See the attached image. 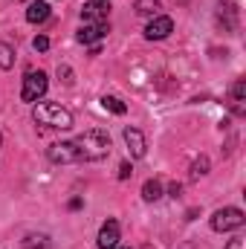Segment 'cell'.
<instances>
[{"mask_svg":"<svg viewBox=\"0 0 246 249\" xmlns=\"http://www.w3.org/2000/svg\"><path fill=\"white\" fill-rule=\"evenodd\" d=\"M75 148H78L81 160L96 162V160H105V157L110 154V136H107L102 127H90V130H84V133L75 139Z\"/></svg>","mask_w":246,"mask_h":249,"instance_id":"cell-1","label":"cell"},{"mask_svg":"<svg viewBox=\"0 0 246 249\" xmlns=\"http://www.w3.org/2000/svg\"><path fill=\"white\" fill-rule=\"evenodd\" d=\"M32 116H35L38 124H47V127H61V130L72 127V113L61 105H55V102H38Z\"/></svg>","mask_w":246,"mask_h":249,"instance_id":"cell-2","label":"cell"},{"mask_svg":"<svg viewBox=\"0 0 246 249\" xmlns=\"http://www.w3.org/2000/svg\"><path fill=\"white\" fill-rule=\"evenodd\" d=\"M47 84H50V81H47V75H44L41 70H38V72H35V70H29V72H26V78H23L20 99H23V102H38V99L47 93Z\"/></svg>","mask_w":246,"mask_h":249,"instance_id":"cell-3","label":"cell"},{"mask_svg":"<svg viewBox=\"0 0 246 249\" xmlns=\"http://www.w3.org/2000/svg\"><path fill=\"white\" fill-rule=\"evenodd\" d=\"M241 226H244V212L235 209V206L220 209V212H214V217H211V229H214V232H232V229H241Z\"/></svg>","mask_w":246,"mask_h":249,"instance_id":"cell-4","label":"cell"},{"mask_svg":"<svg viewBox=\"0 0 246 249\" xmlns=\"http://www.w3.org/2000/svg\"><path fill=\"white\" fill-rule=\"evenodd\" d=\"M50 160L53 162H61V165H70V162H81V154L75 148V142H55L50 145Z\"/></svg>","mask_w":246,"mask_h":249,"instance_id":"cell-5","label":"cell"},{"mask_svg":"<svg viewBox=\"0 0 246 249\" xmlns=\"http://www.w3.org/2000/svg\"><path fill=\"white\" fill-rule=\"evenodd\" d=\"M171 32H174V20L165 18V15L154 18V20L145 26V38H148V41H162V38H168Z\"/></svg>","mask_w":246,"mask_h":249,"instance_id":"cell-6","label":"cell"},{"mask_svg":"<svg viewBox=\"0 0 246 249\" xmlns=\"http://www.w3.org/2000/svg\"><path fill=\"white\" fill-rule=\"evenodd\" d=\"M107 12H110L107 0H87L84 9H81V18L87 23H102V20H107Z\"/></svg>","mask_w":246,"mask_h":249,"instance_id":"cell-7","label":"cell"},{"mask_svg":"<svg viewBox=\"0 0 246 249\" xmlns=\"http://www.w3.org/2000/svg\"><path fill=\"white\" fill-rule=\"evenodd\" d=\"M113 247H119V223L107 220L99 229V249H113Z\"/></svg>","mask_w":246,"mask_h":249,"instance_id":"cell-8","label":"cell"},{"mask_svg":"<svg viewBox=\"0 0 246 249\" xmlns=\"http://www.w3.org/2000/svg\"><path fill=\"white\" fill-rule=\"evenodd\" d=\"M107 32H110L107 20H102V23H87V26H81L78 41H81V44H96V41H102Z\"/></svg>","mask_w":246,"mask_h":249,"instance_id":"cell-9","label":"cell"},{"mask_svg":"<svg viewBox=\"0 0 246 249\" xmlns=\"http://www.w3.org/2000/svg\"><path fill=\"white\" fill-rule=\"evenodd\" d=\"M124 142H127V148H130V154H133L136 160H139V157H145L148 142H145L142 130H136V127H124Z\"/></svg>","mask_w":246,"mask_h":249,"instance_id":"cell-10","label":"cell"},{"mask_svg":"<svg viewBox=\"0 0 246 249\" xmlns=\"http://www.w3.org/2000/svg\"><path fill=\"white\" fill-rule=\"evenodd\" d=\"M50 18V3L47 0H35L29 9H26V20L29 23H44Z\"/></svg>","mask_w":246,"mask_h":249,"instance_id":"cell-11","label":"cell"},{"mask_svg":"<svg viewBox=\"0 0 246 249\" xmlns=\"http://www.w3.org/2000/svg\"><path fill=\"white\" fill-rule=\"evenodd\" d=\"M142 197H145L148 203L159 200V197H162V186H159V180H148V183L142 186Z\"/></svg>","mask_w":246,"mask_h":249,"instance_id":"cell-12","label":"cell"},{"mask_svg":"<svg viewBox=\"0 0 246 249\" xmlns=\"http://www.w3.org/2000/svg\"><path fill=\"white\" fill-rule=\"evenodd\" d=\"M20 249H50V244H47L44 235H29V238L20 241Z\"/></svg>","mask_w":246,"mask_h":249,"instance_id":"cell-13","label":"cell"},{"mask_svg":"<svg viewBox=\"0 0 246 249\" xmlns=\"http://www.w3.org/2000/svg\"><path fill=\"white\" fill-rule=\"evenodd\" d=\"M102 107H105V110H110V113H116V116H122L124 110H127L122 102H119V99H113V96H105V99H102Z\"/></svg>","mask_w":246,"mask_h":249,"instance_id":"cell-14","label":"cell"},{"mask_svg":"<svg viewBox=\"0 0 246 249\" xmlns=\"http://www.w3.org/2000/svg\"><path fill=\"white\" fill-rule=\"evenodd\" d=\"M15 64V50L9 44H0V70H9Z\"/></svg>","mask_w":246,"mask_h":249,"instance_id":"cell-15","label":"cell"},{"mask_svg":"<svg viewBox=\"0 0 246 249\" xmlns=\"http://www.w3.org/2000/svg\"><path fill=\"white\" fill-rule=\"evenodd\" d=\"M159 9V0H136V15H154Z\"/></svg>","mask_w":246,"mask_h":249,"instance_id":"cell-16","label":"cell"},{"mask_svg":"<svg viewBox=\"0 0 246 249\" xmlns=\"http://www.w3.org/2000/svg\"><path fill=\"white\" fill-rule=\"evenodd\" d=\"M206 171H209V160L200 157V160L194 162V168H191V177H200V174H206Z\"/></svg>","mask_w":246,"mask_h":249,"instance_id":"cell-17","label":"cell"},{"mask_svg":"<svg viewBox=\"0 0 246 249\" xmlns=\"http://www.w3.org/2000/svg\"><path fill=\"white\" fill-rule=\"evenodd\" d=\"M32 47H35L38 53H47V50H50V38H47V35H38V38L32 41Z\"/></svg>","mask_w":246,"mask_h":249,"instance_id":"cell-18","label":"cell"},{"mask_svg":"<svg viewBox=\"0 0 246 249\" xmlns=\"http://www.w3.org/2000/svg\"><path fill=\"white\" fill-rule=\"evenodd\" d=\"M232 96H235V105H241V102H244V96H246V84H244V81H238V84H235Z\"/></svg>","mask_w":246,"mask_h":249,"instance_id":"cell-19","label":"cell"},{"mask_svg":"<svg viewBox=\"0 0 246 249\" xmlns=\"http://www.w3.org/2000/svg\"><path fill=\"white\" fill-rule=\"evenodd\" d=\"M58 75H64V84H72V72H70V67H58Z\"/></svg>","mask_w":246,"mask_h":249,"instance_id":"cell-20","label":"cell"},{"mask_svg":"<svg viewBox=\"0 0 246 249\" xmlns=\"http://www.w3.org/2000/svg\"><path fill=\"white\" fill-rule=\"evenodd\" d=\"M226 249H246V241H244V238H232Z\"/></svg>","mask_w":246,"mask_h":249,"instance_id":"cell-21","label":"cell"},{"mask_svg":"<svg viewBox=\"0 0 246 249\" xmlns=\"http://www.w3.org/2000/svg\"><path fill=\"white\" fill-rule=\"evenodd\" d=\"M127 177H130V165L122 162V165H119V180H127Z\"/></svg>","mask_w":246,"mask_h":249,"instance_id":"cell-22","label":"cell"},{"mask_svg":"<svg viewBox=\"0 0 246 249\" xmlns=\"http://www.w3.org/2000/svg\"><path fill=\"white\" fill-rule=\"evenodd\" d=\"M113 249H130V247H113Z\"/></svg>","mask_w":246,"mask_h":249,"instance_id":"cell-23","label":"cell"}]
</instances>
